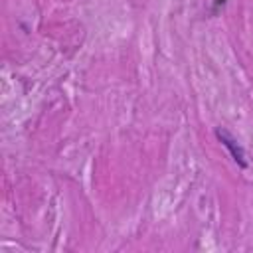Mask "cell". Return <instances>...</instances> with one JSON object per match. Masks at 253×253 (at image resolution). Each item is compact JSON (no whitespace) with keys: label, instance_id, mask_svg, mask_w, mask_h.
<instances>
[{"label":"cell","instance_id":"1","mask_svg":"<svg viewBox=\"0 0 253 253\" xmlns=\"http://www.w3.org/2000/svg\"><path fill=\"white\" fill-rule=\"evenodd\" d=\"M215 136H217V140H219V142L229 150L231 158H233L241 168H245V166H247V160H245L247 156H245L243 146L235 140V136H233V134H229L225 128H217V130H215Z\"/></svg>","mask_w":253,"mask_h":253}]
</instances>
